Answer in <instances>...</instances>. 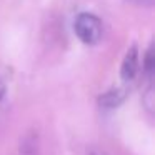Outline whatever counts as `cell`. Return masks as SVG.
<instances>
[{
	"instance_id": "6da1fadb",
	"label": "cell",
	"mask_w": 155,
	"mask_h": 155,
	"mask_svg": "<svg viewBox=\"0 0 155 155\" xmlns=\"http://www.w3.org/2000/svg\"><path fill=\"white\" fill-rule=\"evenodd\" d=\"M74 30H75V35L78 37V40L82 44L94 45L102 38L104 27H102V22L97 15L84 12V14H78L77 18H75Z\"/></svg>"
},
{
	"instance_id": "7a4b0ae2",
	"label": "cell",
	"mask_w": 155,
	"mask_h": 155,
	"mask_svg": "<svg viewBox=\"0 0 155 155\" xmlns=\"http://www.w3.org/2000/svg\"><path fill=\"white\" fill-rule=\"evenodd\" d=\"M138 72V52L137 47H132L130 50L125 54L124 60L120 65V77L124 82H130L135 78Z\"/></svg>"
},
{
	"instance_id": "277c9868",
	"label": "cell",
	"mask_w": 155,
	"mask_h": 155,
	"mask_svg": "<svg viewBox=\"0 0 155 155\" xmlns=\"http://www.w3.org/2000/svg\"><path fill=\"white\" fill-rule=\"evenodd\" d=\"M143 70L148 77H152L153 74V48H148L147 54H145V58H143Z\"/></svg>"
},
{
	"instance_id": "8992f818",
	"label": "cell",
	"mask_w": 155,
	"mask_h": 155,
	"mask_svg": "<svg viewBox=\"0 0 155 155\" xmlns=\"http://www.w3.org/2000/svg\"><path fill=\"white\" fill-rule=\"evenodd\" d=\"M87 155H108V153H105L104 150H90Z\"/></svg>"
},
{
	"instance_id": "5b68a950",
	"label": "cell",
	"mask_w": 155,
	"mask_h": 155,
	"mask_svg": "<svg viewBox=\"0 0 155 155\" xmlns=\"http://www.w3.org/2000/svg\"><path fill=\"white\" fill-rule=\"evenodd\" d=\"M5 94H7V74L0 72V100L5 97Z\"/></svg>"
},
{
	"instance_id": "3957f363",
	"label": "cell",
	"mask_w": 155,
	"mask_h": 155,
	"mask_svg": "<svg viewBox=\"0 0 155 155\" xmlns=\"http://www.w3.org/2000/svg\"><path fill=\"white\" fill-rule=\"evenodd\" d=\"M125 98V92L120 90V88H112L108 90L107 94L100 95V105L102 107H108V108H114L117 105H120Z\"/></svg>"
}]
</instances>
